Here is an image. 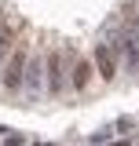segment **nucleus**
<instances>
[{
    "label": "nucleus",
    "instance_id": "3",
    "mask_svg": "<svg viewBox=\"0 0 139 146\" xmlns=\"http://www.w3.org/2000/svg\"><path fill=\"white\" fill-rule=\"evenodd\" d=\"M48 91H51V95L62 91V55L59 51L48 55Z\"/></svg>",
    "mask_w": 139,
    "mask_h": 146
},
{
    "label": "nucleus",
    "instance_id": "6",
    "mask_svg": "<svg viewBox=\"0 0 139 146\" xmlns=\"http://www.w3.org/2000/svg\"><path fill=\"white\" fill-rule=\"evenodd\" d=\"M26 80H29L33 88H40V62H29V70H26Z\"/></svg>",
    "mask_w": 139,
    "mask_h": 146
},
{
    "label": "nucleus",
    "instance_id": "1",
    "mask_svg": "<svg viewBox=\"0 0 139 146\" xmlns=\"http://www.w3.org/2000/svg\"><path fill=\"white\" fill-rule=\"evenodd\" d=\"M26 70H29V51H26V44H15L11 55H7V66H4V88L7 91H18L22 88V80H26Z\"/></svg>",
    "mask_w": 139,
    "mask_h": 146
},
{
    "label": "nucleus",
    "instance_id": "2",
    "mask_svg": "<svg viewBox=\"0 0 139 146\" xmlns=\"http://www.w3.org/2000/svg\"><path fill=\"white\" fill-rule=\"evenodd\" d=\"M95 73L103 80H114L117 77V51L110 44H95Z\"/></svg>",
    "mask_w": 139,
    "mask_h": 146
},
{
    "label": "nucleus",
    "instance_id": "5",
    "mask_svg": "<svg viewBox=\"0 0 139 146\" xmlns=\"http://www.w3.org/2000/svg\"><path fill=\"white\" fill-rule=\"evenodd\" d=\"M7 51H11V36L0 33V77H4V66H7Z\"/></svg>",
    "mask_w": 139,
    "mask_h": 146
},
{
    "label": "nucleus",
    "instance_id": "4",
    "mask_svg": "<svg viewBox=\"0 0 139 146\" xmlns=\"http://www.w3.org/2000/svg\"><path fill=\"white\" fill-rule=\"evenodd\" d=\"M88 80H92V66H88V62H77V66H73V88L77 91L88 88Z\"/></svg>",
    "mask_w": 139,
    "mask_h": 146
}]
</instances>
